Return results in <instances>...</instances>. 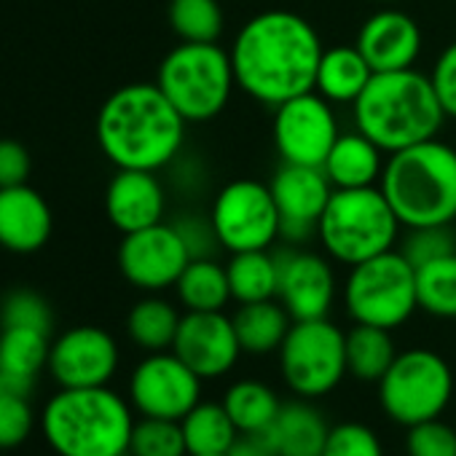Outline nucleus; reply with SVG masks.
Segmentation results:
<instances>
[{"label":"nucleus","mask_w":456,"mask_h":456,"mask_svg":"<svg viewBox=\"0 0 456 456\" xmlns=\"http://www.w3.org/2000/svg\"><path fill=\"white\" fill-rule=\"evenodd\" d=\"M46 443L60 456H129L132 408L108 387L60 389L41 413Z\"/></svg>","instance_id":"nucleus-5"},{"label":"nucleus","mask_w":456,"mask_h":456,"mask_svg":"<svg viewBox=\"0 0 456 456\" xmlns=\"http://www.w3.org/2000/svg\"><path fill=\"white\" fill-rule=\"evenodd\" d=\"M400 253L411 261L413 269L432 264L437 258L456 253V232L448 225H413L405 228V234L397 242Z\"/></svg>","instance_id":"nucleus-36"},{"label":"nucleus","mask_w":456,"mask_h":456,"mask_svg":"<svg viewBox=\"0 0 456 456\" xmlns=\"http://www.w3.org/2000/svg\"><path fill=\"white\" fill-rule=\"evenodd\" d=\"M234 320V330L240 338L242 352L248 354H272L280 352L293 317L288 314V309L277 301H256V304H240Z\"/></svg>","instance_id":"nucleus-25"},{"label":"nucleus","mask_w":456,"mask_h":456,"mask_svg":"<svg viewBox=\"0 0 456 456\" xmlns=\"http://www.w3.org/2000/svg\"><path fill=\"white\" fill-rule=\"evenodd\" d=\"M185 124L159 84H126L100 108L97 142L118 169L159 172L177 159Z\"/></svg>","instance_id":"nucleus-2"},{"label":"nucleus","mask_w":456,"mask_h":456,"mask_svg":"<svg viewBox=\"0 0 456 456\" xmlns=\"http://www.w3.org/2000/svg\"><path fill=\"white\" fill-rule=\"evenodd\" d=\"M280 370L304 400L333 392L346 376V333L328 317L293 322L280 346Z\"/></svg>","instance_id":"nucleus-10"},{"label":"nucleus","mask_w":456,"mask_h":456,"mask_svg":"<svg viewBox=\"0 0 456 456\" xmlns=\"http://www.w3.org/2000/svg\"><path fill=\"white\" fill-rule=\"evenodd\" d=\"M328 435L330 427L325 416L312 403L296 400V403H282L274 424L253 437L280 456H322Z\"/></svg>","instance_id":"nucleus-22"},{"label":"nucleus","mask_w":456,"mask_h":456,"mask_svg":"<svg viewBox=\"0 0 456 456\" xmlns=\"http://www.w3.org/2000/svg\"><path fill=\"white\" fill-rule=\"evenodd\" d=\"M397 349L392 330L376 325H357L346 333V373L357 381H381L389 365L395 362Z\"/></svg>","instance_id":"nucleus-30"},{"label":"nucleus","mask_w":456,"mask_h":456,"mask_svg":"<svg viewBox=\"0 0 456 456\" xmlns=\"http://www.w3.org/2000/svg\"><path fill=\"white\" fill-rule=\"evenodd\" d=\"M52 228V207L36 188L28 183L0 188V248L36 253L49 242Z\"/></svg>","instance_id":"nucleus-21"},{"label":"nucleus","mask_w":456,"mask_h":456,"mask_svg":"<svg viewBox=\"0 0 456 456\" xmlns=\"http://www.w3.org/2000/svg\"><path fill=\"white\" fill-rule=\"evenodd\" d=\"M188 456H196V453H188ZM225 456H228V453H225Z\"/></svg>","instance_id":"nucleus-47"},{"label":"nucleus","mask_w":456,"mask_h":456,"mask_svg":"<svg viewBox=\"0 0 456 456\" xmlns=\"http://www.w3.org/2000/svg\"><path fill=\"white\" fill-rule=\"evenodd\" d=\"M228 456H280V453H274L272 448H266L256 437H240V443L234 445V451Z\"/></svg>","instance_id":"nucleus-45"},{"label":"nucleus","mask_w":456,"mask_h":456,"mask_svg":"<svg viewBox=\"0 0 456 456\" xmlns=\"http://www.w3.org/2000/svg\"><path fill=\"white\" fill-rule=\"evenodd\" d=\"M344 304L357 325H376L395 330L419 309L416 269L395 248L349 269L344 285Z\"/></svg>","instance_id":"nucleus-8"},{"label":"nucleus","mask_w":456,"mask_h":456,"mask_svg":"<svg viewBox=\"0 0 456 456\" xmlns=\"http://www.w3.org/2000/svg\"><path fill=\"white\" fill-rule=\"evenodd\" d=\"M354 46L362 52L373 73H389L413 68L424 38L419 22L411 14L400 9H381L360 25Z\"/></svg>","instance_id":"nucleus-19"},{"label":"nucleus","mask_w":456,"mask_h":456,"mask_svg":"<svg viewBox=\"0 0 456 456\" xmlns=\"http://www.w3.org/2000/svg\"><path fill=\"white\" fill-rule=\"evenodd\" d=\"M201 381L175 352H151L129 379V400L142 416L180 421L201 403Z\"/></svg>","instance_id":"nucleus-14"},{"label":"nucleus","mask_w":456,"mask_h":456,"mask_svg":"<svg viewBox=\"0 0 456 456\" xmlns=\"http://www.w3.org/2000/svg\"><path fill=\"white\" fill-rule=\"evenodd\" d=\"M223 408L228 411L242 437H253L274 424L282 403L269 384L256 379H242L225 389Z\"/></svg>","instance_id":"nucleus-27"},{"label":"nucleus","mask_w":456,"mask_h":456,"mask_svg":"<svg viewBox=\"0 0 456 456\" xmlns=\"http://www.w3.org/2000/svg\"><path fill=\"white\" fill-rule=\"evenodd\" d=\"M172 352L199 376L220 379L242 354L234 320L223 312H188L180 320Z\"/></svg>","instance_id":"nucleus-18"},{"label":"nucleus","mask_w":456,"mask_h":456,"mask_svg":"<svg viewBox=\"0 0 456 456\" xmlns=\"http://www.w3.org/2000/svg\"><path fill=\"white\" fill-rule=\"evenodd\" d=\"M33 384H36L33 379L17 376L14 370H9L4 362H0V395H25V397H30Z\"/></svg>","instance_id":"nucleus-44"},{"label":"nucleus","mask_w":456,"mask_h":456,"mask_svg":"<svg viewBox=\"0 0 456 456\" xmlns=\"http://www.w3.org/2000/svg\"><path fill=\"white\" fill-rule=\"evenodd\" d=\"M129 456H188L180 421L153 416H142L140 421H134Z\"/></svg>","instance_id":"nucleus-35"},{"label":"nucleus","mask_w":456,"mask_h":456,"mask_svg":"<svg viewBox=\"0 0 456 456\" xmlns=\"http://www.w3.org/2000/svg\"><path fill=\"white\" fill-rule=\"evenodd\" d=\"M209 220L223 250L248 253L272 250L280 240L282 220L269 183L240 177L223 185L212 201Z\"/></svg>","instance_id":"nucleus-11"},{"label":"nucleus","mask_w":456,"mask_h":456,"mask_svg":"<svg viewBox=\"0 0 456 456\" xmlns=\"http://www.w3.org/2000/svg\"><path fill=\"white\" fill-rule=\"evenodd\" d=\"M381 193L403 228L456 220V148L432 137L387 156Z\"/></svg>","instance_id":"nucleus-4"},{"label":"nucleus","mask_w":456,"mask_h":456,"mask_svg":"<svg viewBox=\"0 0 456 456\" xmlns=\"http://www.w3.org/2000/svg\"><path fill=\"white\" fill-rule=\"evenodd\" d=\"M416 298L421 312L456 320V253L416 269Z\"/></svg>","instance_id":"nucleus-33"},{"label":"nucleus","mask_w":456,"mask_h":456,"mask_svg":"<svg viewBox=\"0 0 456 456\" xmlns=\"http://www.w3.org/2000/svg\"><path fill=\"white\" fill-rule=\"evenodd\" d=\"M46 368L65 389L108 387L118 370V344L102 328H70L52 344Z\"/></svg>","instance_id":"nucleus-16"},{"label":"nucleus","mask_w":456,"mask_h":456,"mask_svg":"<svg viewBox=\"0 0 456 456\" xmlns=\"http://www.w3.org/2000/svg\"><path fill=\"white\" fill-rule=\"evenodd\" d=\"M322 52L317 28L306 17L282 9L250 17L228 49L237 86L269 108L314 89Z\"/></svg>","instance_id":"nucleus-1"},{"label":"nucleus","mask_w":456,"mask_h":456,"mask_svg":"<svg viewBox=\"0 0 456 456\" xmlns=\"http://www.w3.org/2000/svg\"><path fill=\"white\" fill-rule=\"evenodd\" d=\"M322 456H384L379 435L357 421L330 427Z\"/></svg>","instance_id":"nucleus-38"},{"label":"nucleus","mask_w":456,"mask_h":456,"mask_svg":"<svg viewBox=\"0 0 456 456\" xmlns=\"http://www.w3.org/2000/svg\"><path fill=\"white\" fill-rule=\"evenodd\" d=\"M429 81H432L435 94L445 110V118H456V41L448 44L437 54L432 73H429Z\"/></svg>","instance_id":"nucleus-41"},{"label":"nucleus","mask_w":456,"mask_h":456,"mask_svg":"<svg viewBox=\"0 0 456 456\" xmlns=\"http://www.w3.org/2000/svg\"><path fill=\"white\" fill-rule=\"evenodd\" d=\"M400 220L379 185L333 188L320 217L317 240L330 261L357 266L400 242Z\"/></svg>","instance_id":"nucleus-6"},{"label":"nucleus","mask_w":456,"mask_h":456,"mask_svg":"<svg viewBox=\"0 0 456 456\" xmlns=\"http://www.w3.org/2000/svg\"><path fill=\"white\" fill-rule=\"evenodd\" d=\"M408 456H456V432L440 419H429L408 427Z\"/></svg>","instance_id":"nucleus-40"},{"label":"nucleus","mask_w":456,"mask_h":456,"mask_svg":"<svg viewBox=\"0 0 456 456\" xmlns=\"http://www.w3.org/2000/svg\"><path fill=\"white\" fill-rule=\"evenodd\" d=\"M354 108V129L370 137L387 156L437 137L445 110L429 76L416 68L373 73Z\"/></svg>","instance_id":"nucleus-3"},{"label":"nucleus","mask_w":456,"mask_h":456,"mask_svg":"<svg viewBox=\"0 0 456 456\" xmlns=\"http://www.w3.org/2000/svg\"><path fill=\"white\" fill-rule=\"evenodd\" d=\"M451 395V368L437 352L429 349L397 352L395 362L379 381V400L384 413L403 427L440 419Z\"/></svg>","instance_id":"nucleus-9"},{"label":"nucleus","mask_w":456,"mask_h":456,"mask_svg":"<svg viewBox=\"0 0 456 456\" xmlns=\"http://www.w3.org/2000/svg\"><path fill=\"white\" fill-rule=\"evenodd\" d=\"M183 314L167 298L148 296L137 301L126 317L129 338L145 352H167L175 344Z\"/></svg>","instance_id":"nucleus-31"},{"label":"nucleus","mask_w":456,"mask_h":456,"mask_svg":"<svg viewBox=\"0 0 456 456\" xmlns=\"http://www.w3.org/2000/svg\"><path fill=\"white\" fill-rule=\"evenodd\" d=\"M4 328H36L52 336V309L36 290H14L0 309Z\"/></svg>","instance_id":"nucleus-37"},{"label":"nucleus","mask_w":456,"mask_h":456,"mask_svg":"<svg viewBox=\"0 0 456 456\" xmlns=\"http://www.w3.org/2000/svg\"><path fill=\"white\" fill-rule=\"evenodd\" d=\"M167 193L156 172L118 169L105 191V212L121 234L140 232L164 220Z\"/></svg>","instance_id":"nucleus-20"},{"label":"nucleus","mask_w":456,"mask_h":456,"mask_svg":"<svg viewBox=\"0 0 456 456\" xmlns=\"http://www.w3.org/2000/svg\"><path fill=\"white\" fill-rule=\"evenodd\" d=\"M33 169L30 151L17 140H0V188L28 183Z\"/></svg>","instance_id":"nucleus-43"},{"label":"nucleus","mask_w":456,"mask_h":456,"mask_svg":"<svg viewBox=\"0 0 456 456\" xmlns=\"http://www.w3.org/2000/svg\"><path fill=\"white\" fill-rule=\"evenodd\" d=\"M373 78V68L357 46H330L322 52L314 92L333 105H354Z\"/></svg>","instance_id":"nucleus-24"},{"label":"nucleus","mask_w":456,"mask_h":456,"mask_svg":"<svg viewBox=\"0 0 456 456\" xmlns=\"http://www.w3.org/2000/svg\"><path fill=\"white\" fill-rule=\"evenodd\" d=\"M175 228L180 232L191 258H212L215 250L220 248L215 225L209 217L204 220L201 215H183L180 220H175Z\"/></svg>","instance_id":"nucleus-42"},{"label":"nucleus","mask_w":456,"mask_h":456,"mask_svg":"<svg viewBox=\"0 0 456 456\" xmlns=\"http://www.w3.org/2000/svg\"><path fill=\"white\" fill-rule=\"evenodd\" d=\"M159 89L188 124L220 116L237 89L232 54L217 44H180L159 65Z\"/></svg>","instance_id":"nucleus-7"},{"label":"nucleus","mask_w":456,"mask_h":456,"mask_svg":"<svg viewBox=\"0 0 456 456\" xmlns=\"http://www.w3.org/2000/svg\"><path fill=\"white\" fill-rule=\"evenodd\" d=\"M167 20L180 44H217L225 28L220 0H169Z\"/></svg>","instance_id":"nucleus-32"},{"label":"nucleus","mask_w":456,"mask_h":456,"mask_svg":"<svg viewBox=\"0 0 456 456\" xmlns=\"http://www.w3.org/2000/svg\"><path fill=\"white\" fill-rule=\"evenodd\" d=\"M175 290L188 312H223L228 301H234L228 272L215 258H191Z\"/></svg>","instance_id":"nucleus-29"},{"label":"nucleus","mask_w":456,"mask_h":456,"mask_svg":"<svg viewBox=\"0 0 456 456\" xmlns=\"http://www.w3.org/2000/svg\"><path fill=\"white\" fill-rule=\"evenodd\" d=\"M232 298L237 304H256L277 298L280 288V261L272 250H248L232 253V261L225 266Z\"/></svg>","instance_id":"nucleus-28"},{"label":"nucleus","mask_w":456,"mask_h":456,"mask_svg":"<svg viewBox=\"0 0 456 456\" xmlns=\"http://www.w3.org/2000/svg\"><path fill=\"white\" fill-rule=\"evenodd\" d=\"M338 134H341V126H338L333 102H328L314 89L298 97H290L274 108L272 137L285 164L322 167Z\"/></svg>","instance_id":"nucleus-12"},{"label":"nucleus","mask_w":456,"mask_h":456,"mask_svg":"<svg viewBox=\"0 0 456 456\" xmlns=\"http://www.w3.org/2000/svg\"><path fill=\"white\" fill-rule=\"evenodd\" d=\"M36 416L25 395H0V451L22 445L33 432Z\"/></svg>","instance_id":"nucleus-39"},{"label":"nucleus","mask_w":456,"mask_h":456,"mask_svg":"<svg viewBox=\"0 0 456 456\" xmlns=\"http://www.w3.org/2000/svg\"><path fill=\"white\" fill-rule=\"evenodd\" d=\"M379 4H397V0H379Z\"/></svg>","instance_id":"nucleus-46"},{"label":"nucleus","mask_w":456,"mask_h":456,"mask_svg":"<svg viewBox=\"0 0 456 456\" xmlns=\"http://www.w3.org/2000/svg\"><path fill=\"white\" fill-rule=\"evenodd\" d=\"M280 288L277 301L288 309L293 322L328 317L336 301V274L325 256L288 245L277 253Z\"/></svg>","instance_id":"nucleus-17"},{"label":"nucleus","mask_w":456,"mask_h":456,"mask_svg":"<svg viewBox=\"0 0 456 456\" xmlns=\"http://www.w3.org/2000/svg\"><path fill=\"white\" fill-rule=\"evenodd\" d=\"M191 253L175 223H156L140 232L124 234L118 248V269L129 285L145 293L175 288Z\"/></svg>","instance_id":"nucleus-13"},{"label":"nucleus","mask_w":456,"mask_h":456,"mask_svg":"<svg viewBox=\"0 0 456 456\" xmlns=\"http://www.w3.org/2000/svg\"><path fill=\"white\" fill-rule=\"evenodd\" d=\"M269 188L274 193L280 220H282L280 240H285L293 248H301L309 240H314L320 217L333 196V185L325 177L322 167L282 161Z\"/></svg>","instance_id":"nucleus-15"},{"label":"nucleus","mask_w":456,"mask_h":456,"mask_svg":"<svg viewBox=\"0 0 456 456\" xmlns=\"http://www.w3.org/2000/svg\"><path fill=\"white\" fill-rule=\"evenodd\" d=\"M384 156L387 153L360 129L341 132L322 161V172L333 188H370L381 180L387 164Z\"/></svg>","instance_id":"nucleus-23"},{"label":"nucleus","mask_w":456,"mask_h":456,"mask_svg":"<svg viewBox=\"0 0 456 456\" xmlns=\"http://www.w3.org/2000/svg\"><path fill=\"white\" fill-rule=\"evenodd\" d=\"M188 453L196 456H225L240 443V429L223 408V403H199L180 419Z\"/></svg>","instance_id":"nucleus-26"},{"label":"nucleus","mask_w":456,"mask_h":456,"mask_svg":"<svg viewBox=\"0 0 456 456\" xmlns=\"http://www.w3.org/2000/svg\"><path fill=\"white\" fill-rule=\"evenodd\" d=\"M49 333L36 328H4L0 333V362L17 376L33 379L49 365Z\"/></svg>","instance_id":"nucleus-34"}]
</instances>
